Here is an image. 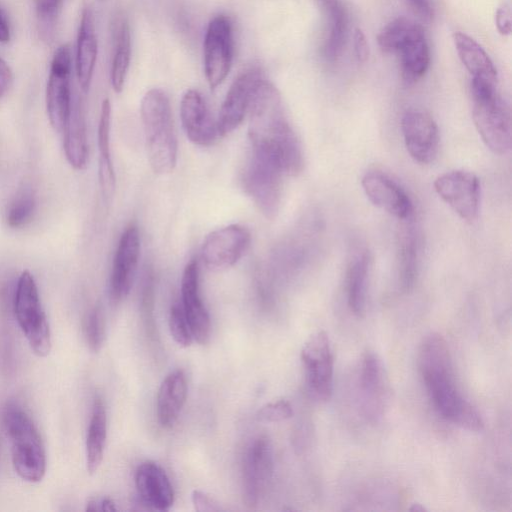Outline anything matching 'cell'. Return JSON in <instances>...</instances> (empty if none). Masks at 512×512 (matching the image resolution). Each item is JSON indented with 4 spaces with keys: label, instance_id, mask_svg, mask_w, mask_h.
Segmentation results:
<instances>
[{
    "label": "cell",
    "instance_id": "9a60e30c",
    "mask_svg": "<svg viewBox=\"0 0 512 512\" xmlns=\"http://www.w3.org/2000/svg\"><path fill=\"white\" fill-rule=\"evenodd\" d=\"M401 129L411 157L421 164L433 162L439 146V131L434 119L423 110L410 109L402 117Z\"/></svg>",
    "mask_w": 512,
    "mask_h": 512
},
{
    "label": "cell",
    "instance_id": "44dd1931",
    "mask_svg": "<svg viewBox=\"0 0 512 512\" xmlns=\"http://www.w3.org/2000/svg\"><path fill=\"white\" fill-rule=\"evenodd\" d=\"M141 503L147 508L167 511L174 503V490L165 470L153 461L141 463L135 474Z\"/></svg>",
    "mask_w": 512,
    "mask_h": 512
},
{
    "label": "cell",
    "instance_id": "d6a6232c",
    "mask_svg": "<svg viewBox=\"0 0 512 512\" xmlns=\"http://www.w3.org/2000/svg\"><path fill=\"white\" fill-rule=\"evenodd\" d=\"M423 33V28L413 20L398 17L383 27L377 39L384 52L398 53L406 43Z\"/></svg>",
    "mask_w": 512,
    "mask_h": 512
},
{
    "label": "cell",
    "instance_id": "484cf974",
    "mask_svg": "<svg viewBox=\"0 0 512 512\" xmlns=\"http://www.w3.org/2000/svg\"><path fill=\"white\" fill-rule=\"evenodd\" d=\"M107 436V416L103 400L96 397L92 406L91 418L86 437V465L90 474L100 467Z\"/></svg>",
    "mask_w": 512,
    "mask_h": 512
},
{
    "label": "cell",
    "instance_id": "ab89813d",
    "mask_svg": "<svg viewBox=\"0 0 512 512\" xmlns=\"http://www.w3.org/2000/svg\"><path fill=\"white\" fill-rule=\"evenodd\" d=\"M353 46L358 62H365L369 56V46L365 34L359 28L354 31Z\"/></svg>",
    "mask_w": 512,
    "mask_h": 512
},
{
    "label": "cell",
    "instance_id": "ac0fdd59",
    "mask_svg": "<svg viewBox=\"0 0 512 512\" xmlns=\"http://www.w3.org/2000/svg\"><path fill=\"white\" fill-rule=\"evenodd\" d=\"M362 187L368 199L377 207L399 220L411 218L413 205L406 191L390 176L381 171H369L362 178Z\"/></svg>",
    "mask_w": 512,
    "mask_h": 512
},
{
    "label": "cell",
    "instance_id": "30bf717a",
    "mask_svg": "<svg viewBox=\"0 0 512 512\" xmlns=\"http://www.w3.org/2000/svg\"><path fill=\"white\" fill-rule=\"evenodd\" d=\"M301 360L309 393L317 401H328L333 392L334 360L326 332L309 337L301 350Z\"/></svg>",
    "mask_w": 512,
    "mask_h": 512
},
{
    "label": "cell",
    "instance_id": "1f68e13d",
    "mask_svg": "<svg viewBox=\"0 0 512 512\" xmlns=\"http://www.w3.org/2000/svg\"><path fill=\"white\" fill-rule=\"evenodd\" d=\"M398 54L402 78L407 84H413L424 76L430 64V50L424 33L406 43Z\"/></svg>",
    "mask_w": 512,
    "mask_h": 512
},
{
    "label": "cell",
    "instance_id": "8d00e7d4",
    "mask_svg": "<svg viewBox=\"0 0 512 512\" xmlns=\"http://www.w3.org/2000/svg\"><path fill=\"white\" fill-rule=\"evenodd\" d=\"M169 329L172 338L180 347L191 345L193 337L180 303H173L170 308Z\"/></svg>",
    "mask_w": 512,
    "mask_h": 512
},
{
    "label": "cell",
    "instance_id": "f6af8a7d",
    "mask_svg": "<svg viewBox=\"0 0 512 512\" xmlns=\"http://www.w3.org/2000/svg\"><path fill=\"white\" fill-rule=\"evenodd\" d=\"M10 38L11 32L9 21L3 9L0 8V43L9 42Z\"/></svg>",
    "mask_w": 512,
    "mask_h": 512
},
{
    "label": "cell",
    "instance_id": "e0dca14e",
    "mask_svg": "<svg viewBox=\"0 0 512 512\" xmlns=\"http://www.w3.org/2000/svg\"><path fill=\"white\" fill-rule=\"evenodd\" d=\"M140 256L138 227L130 224L122 233L112 265L110 297L114 303L122 301L130 292Z\"/></svg>",
    "mask_w": 512,
    "mask_h": 512
},
{
    "label": "cell",
    "instance_id": "7402d4cb",
    "mask_svg": "<svg viewBox=\"0 0 512 512\" xmlns=\"http://www.w3.org/2000/svg\"><path fill=\"white\" fill-rule=\"evenodd\" d=\"M98 54L95 18L89 6L84 7L76 43L75 69L82 91L87 92L93 77Z\"/></svg>",
    "mask_w": 512,
    "mask_h": 512
},
{
    "label": "cell",
    "instance_id": "4dcf8cb0",
    "mask_svg": "<svg viewBox=\"0 0 512 512\" xmlns=\"http://www.w3.org/2000/svg\"><path fill=\"white\" fill-rule=\"evenodd\" d=\"M397 246L399 283L404 291H409L414 286L418 266L417 236L411 224L401 228Z\"/></svg>",
    "mask_w": 512,
    "mask_h": 512
},
{
    "label": "cell",
    "instance_id": "8992f818",
    "mask_svg": "<svg viewBox=\"0 0 512 512\" xmlns=\"http://www.w3.org/2000/svg\"><path fill=\"white\" fill-rule=\"evenodd\" d=\"M14 314L34 354L45 357L51 350L49 324L42 308L36 282L29 271L18 278Z\"/></svg>",
    "mask_w": 512,
    "mask_h": 512
},
{
    "label": "cell",
    "instance_id": "3957f363",
    "mask_svg": "<svg viewBox=\"0 0 512 512\" xmlns=\"http://www.w3.org/2000/svg\"><path fill=\"white\" fill-rule=\"evenodd\" d=\"M140 113L149 164L154 173L168 174L176 166L178 145L166 92L160 88L148 90L141 100Z\"/></svg>",
    "mask_w": 512,
    "mask_h": 512
},
{
    "label": "cell",
    "instance_id": "52a82bcc",
    "mask_svg": "<svg viewBox=\"0 0 512 512\" xmlns=\"http://www.w3.org/2000/svg\"><path fill=\"white\" fill-rule=\"evenodd\" d=\"M284 175L276 159L252 150L243 172V186L267 219H274L279 211Z\"/></svg>",
    "mask_w": 512,
    "mask_h": 512
},
{
    "label": "cell",
    "instance_id": "bcb514c9",
    "mask_svg": "<svg viewBox=\"0 0 512 512\" xmlns=\"http://www.w3.org/2000/svg\"><path fill=\"white\" fill-rule=\"evenodd\" d=\"M410 510H411V511H421V512H423V511H425L426 509H425V507H424V506H422L421 504H419V503H415V504H413V506L410 508Z\"/></svg>",
    "mask_w": 512,
    "mask_h": 512
},
{
    "label": "cell",
    "instance_id": "f35d334b",
    "mask_svg": "<svg viewBox=\"0 0 512 512\" xmlns=\"http://www.w3.org/2000/svg\"><path fill=\"white\" fill-rule=\"evenodd\" d=\"M191 499L195 510L198 512H212L221 510L218 502L210 495L202 491L194 490L192 492Z\"/></svg>",
    "mask_w": 512,
    "mask_h": 512
},
{
    "label": "cell",
    "instance_id": "6da1fadb",
    "mask_svg": "<svg viewBox=\"0 0 512 512\" xmlns=\"http://www.w3.org/2000/svg\"><path fill=\"white\" fill-rule=\"evenodd\" d=\"M248 136L252 150L276 159L285 175H298L304 165L299 139L289 124L276 87L264 78L248 108Z\"/></svg>",
    "mask_w": 512,
    "mask_h": 512
},
{
    "label": "cell",
    "instance_id": "603a6c76",
    "mask_svg": "<svg viewBox=\"0 0 512 512\" xmlns=\"http://www.w3.org/2000/svg\"><path fill=\"white\" fill-rule=\"evenodd\" d=\"M188 385L185 373L178 369L162 381L156 401L159 424L166 429L176 423L187 397Z\"/></svg>",
    "mask_w": 512,
    "mask_h": 512
},
{
    "label": "cell",
    "instance_id": "7bdbcfd3",
    "mask_svg": "<svg viewBox=\"0 0 512 512\" xmlns=\"http://www.w3.org/2000/svg\"><path fill=\"white\" fill-rule=\"evenodd\" d=\"M87 511H116L114 501L108 497L94 498L87 503Z\"/></svg>",
    "mask_w": 512,
    "mask_h": 512
},
{
    "label": "cell",
    "instance_id": "f1b7e54d",
    "mask_svg": "<svg viewBox=\"0 0 512 512\" xmlns=\"http://www.w3.org/2000/svg\"><path fill=\"white\" fill-rule=\"evenodd\" d=\"M327 18L329 28L324 42V57L332 62L340 56L347 37L348 16L341 0H319Z\"/></svg>",
    "mask_w": 512,
    "mask_h": 512
},
{
    "label": "cell",
    "instance_id": "5bb4252c",
    "mask_svg": "<svg viewBox=\"0 0 512 512\" xmlns=\"http://www.w3.org/2000/svg\"><path fill=\"white\" fill-rule=\"evenodd\" d=\"M251 241L249 231L231 224L212 231L201 248L203 264L210 270H223L233 266L245 254Z\"/></svg>",
    "mask_w": 512,
    "mask_h": 512
},
{
    "label": "cell",
    "instance_id": "d590c367",
    "mask_svg": "<svg viewBox=\"0 0 512 512\" xmlns=\"http://www.w3.org/2000/svg\"><path fill=\"white\" fill-rule=\"evenodd\" d=\"M84 335L89 348L98 352L103 345L105 335L103 313L99 306L88 313L84 322Z\"/></svg>",
    "mask_w": 512,
    "mask_h": 512
},
{
    "label": "cell",
    "instance_id": "ba28073f",
    "mask_svg": "<svg viewBox=\"0 0 512 512\" xmlns=\"http://www.w3.org/2000/svg\"><path fill=\"white\" fill-rule=\"evenodd\" d=\"M390 400V383L382 360L374 352L363 356L358 380L357 402L362 416L371 423L378 422Z\"/></svg>",
    "mask_w": 512,
    "mask_h": 512
},
{
    "label": "cell",
    "instance_id": "277c9868",
    "mask_svg": "<svg viewBox=\"0 0 512 512\" xmlns=\"http://www.w3.org/2000/svg\"><path fill=\"white\" fill-rule=\"evenodd\" d=\"M496 82L472 77V117L485 145L495 154H506L511 148V114L498 94Z\"/></svg>",
    "mask_w": 512,
    "mask_h": 512
},
{
    "label": "cell",
    "instance_id": "4fadbf2b",
    "mask_svg": "<svg viewBox=\"0 0 512 512\" xmlns=\"http://www.w3.org/2000/svg\"><path fill=\"white\" fill-rule=\"evenodd\" d=\"M434 188L463 220L477 219L480 207V183L476 175L464 170H454L439 176Z\"/></svg>",
    "mask_w": 512,
    "mask_h": 512
},
{
    "label": "cell",
    "instance_id": "d6986e66",
    "mask_svg": "<svg viewBox=\"0 0 512 512\" xmlns=\"http://www.w3.org/2000/svg\"><path fill=\"white\" fill-rule=\"evenodd\" d=\"M181 306L193 337L199 344H206L210 338L211 322L209 313L200 297L199 269L197 262H189L181 280Z\"/></svg>",
    "mask_w": 512,
    "mask_h": 512
},
{
    "label": "cell",
    "instance_id": "2e32d148",
    "mask_svg": "<svg viewBox=\"0 0 512 512\" xmlns=\"http://www.w3.org/2000/svg\"><path fill=\"white\" fill-rule=\"evenodd\" d=\"M263 79L257 69L242 72L231 84L221 105L216 120L219 136H225L234 131L243 121L253 93Z\"/></svg>",
    "mask_w": 512,
    "mask_h": 512
},
{
    "label": "cell",
    "instance_id": "7a4b0ae2",
    "mask_svg": "<svg viewBox=\"0 0 512 512\" xmlns=\"http://www.w3.org/2000/svg\"><path fill=\"white\" fill-rule=\"evenodd\" d=\"M418 365L435 411L446 421L463 429L482 431L484 422L481 415L457 388L449 348L440 334L430 333L423 339Z\"/></svg>",
    "mask_w": 512,
    "mask_h": 512
},
{
    "label": "cell",
    "instance_id": "f546056e",
    "mask_svg": "<svg viewBox=\"0 0 512 512\" xmlns=\"http://www.w3.org/2000/svg\"><path fill=\"white\" fill-rule=\"evenodd\" d=\"M114 54L110 80L115 92L122 91L131 59V35L128 21L120 17L113 24Z\"/></svg>",
    "mask_w": 512,
    "mask_h": 512
},
{
    "label": "cell",
    "instance_id": "ffe728a7",
    "mask_svg": "<svg viewBox=\"0 0 512 512\" xmlns=\"http://www.w3.org/2000/svg\"><path fill=\"white\" fill-rule=\"evenodd\" d=\"M180 118L187 138L196 145L209 146L219 136L216 121L205 99L195 89H189L183 94Z\"/></svg>",
    "mask_w": 512,
    "mask_h": 512
},
{
    "label": "cell",
    "instance_id": "ee69618b",
    "mask_svg": "<svg viewBox=\"0 0 512 512\" xmlns=\"http://www.w3.org/2000/svg\"><path fill=\"white\" fill-rule=\"evenodd\" d=\"M412 8L424 19L431 20L434 15L430 0H408Z\"/></svg>",
    "mask_w": 512,
    "mask_h": 512
},
{
    "label": "cell",
    "instance_id": "60d3db41",
    "mask_svg": "<svg viewBox=\"0 0 512 512\" xmlns=\"http://www.w3.org/2000/svg\"><path fill=\"white\" fill-rule=\"evenodd\" d=\"M497 30L502 35H509L511 32V12L507 4L498 7L495 16Z\"/></svg>",
    "mask_w": 512,
    "mask_h": 512
},
{
    "label": "cell",
    "instance_id": "7c38bea8",
    "mask_svg": "<svg viewBox=\"0 0 512 512\" xmlns=\"http://www.w3.org/2000/svg\"><path fill=\"white\" fill-rule=\"evenodd\" d=\"M273 447L266 435L256 437L248 446L243 459L242 493L247 506H256L263 496L273 473Z\"/></svg>",
    "mask_w": 512,
    "mask_h": 512
},
{
    "label": "cell",
    "instance_id": "74e56055",
    "mask_svg": "<svg viewBox=\"0 0 512 512\" xmlns=\"http://www.w3.org/2000/svg\"><path fill=\"white\" fill-rule=\"evenodd\" d=\"M292 415L291 404L281 399L261 407L257 413V419L261 422H280L289 419Z\"/></svg>",
    "mask_w": 512,
    "mask_h": 512
},
{
    "label": "cell",
    "instance_id": "9c48e42d",
    "mask_svg": "<svg viewBox=\"0 0 512 512\" xmlns=\"http://www.w3.org/2000/svg\"><path fill=\"white\" fill-rule=\"evenodd\" d=\"M71 72V49L68 44H63L52 57L46 87L47 114L57 132H63L72 108Z\"/></svg>",
    "mask_w": 512,
    "mask_h": 512
},
{
    "label": "cell",
    "instance_id": "5b68a950",
    "mask_svg": "<svg viewBox=\"0 0 512 512\" xmlns=\"http://www.w3.org/2000/svg\"><path fill=\"white\" fill-rule=\"evenodd\" d=\"M3 423L11 444L15 472L27 482H39L46 471V454L31 418L19 406L10 405L4 413Z\"/></svg>",
    "mask_w": 512,
    "mask_h": 512
},
{
    "label": "cell",
    "instance_id": "e575fe53",
    "mask_svg": "<svg viewBox=\"0 0 512 512\" xmlns=\"http://www.w3.org/2000/svg\"><path fill=\"white\" fill-rule=\"evenodd\" d=\"M36 209V199L32 192L22 191L9 205L6 222L12 228H18L31 221Z\"/></svg>",
    "mask_w": 512,
    "mask_h": 512
},
{
    "label": "cell",
    "instance_id": "cb8c5ba5",
    "mask_svg": "<svg viewBox=\"0 0 512 512\" xmlns=\"http://www.w3.org/2000/svg\"><path fill=\"white\" fill-rule=\"evenodd\" d=\"M64 152L70 165L83 169L88 159L85 118L81 103H72L71 112L64 128Z\"/></svg>",
    "mask_w": 512,
    "mask_h": 512
},
{
    "label": "cell",
    "instance_id": "836d02e7",
    "mask_svg": "<svg viewBox=\"0 0 512 512\" xmlns=\"http://www.w3.org/2000/svg\"><path fill=\"white\" fill-rule=\"evenodd\" d=\"M63 0H34L38 31L45 42L52 41Z\"/></svg>",
    "mask_w": 512,
    "mask_h": 512
},
{
    "label": "cell",
    "instance_id": "8fae6325",
    "mask_svg": "<svg viewBox=\"0 0 512 512\" xmlns=\"http://www.w3.org/2000/svg\"><path fill=\"white\" fill-rule=\"evenodd\" d=\"M204 72L214 90L226 79L233 59V29L230 19L217 15L210 20L203 43Z\"/></svg>",
    "mask_w": 512,
    "mask_h": 512
},
{
    "label": "cell",
    "instance_id": "d4e9b609",
    "mask_svg": "<svg viewBox=\"0 0 512 512\" xmlns=\"http://www.w3.org/2000/svg\"><path fill=\"white\" fill-rule=\"evenodd\" d=\"M370 256L361 251L351 260L346 276L347 302L350 310L361 317L366 310Z\"/></svg>",
    "mask_w": 512,
    "mask_h": 512
},
{
    "label": "cell",
    "instance_id": "83f0119b",
    "mask_svg": "<svg viewBox=\"0 0 512 512\" xmlns=\"http://www.w3.org/2000/svg\"><path fill=\"white\" fill-rule=\"evenodd\" d=\"M453 38L458 56L472 77L497 81L493 62L473 38L462 32H455Z\"/></svg>",
    "mask_w": 512,
    "mask_h": 512
},
{
    "label": "cell",
    "instance_id": "4316f807",
    "mask_svg": "<svg viewBox=\"0 0 512 512\" xmlns=\"http://www.w3.org/2000/svg\"><path fill=\"white\" fill-rule=\"evenodd\" d=\"M111 103L104 99L98 124L99 183L105 198L115 189V173L110 152Z\"/></svg>",
    "mask_w": 512,
    "mask_h": 512
},
{
    "label": "cell",
    "instance_id": "b9f144b4",
    "mask_svg": "<svg viewBox=\"0 0 512 512\" xmlns=\"http://www.w3.org/2000/svg\"><path fill=\"white\" fill-rule=\"evenodd\" d=\"M13 80V73L7 62L0 58V98L8 91Z\"/></svg>",
    "mask_w": 512,
    "mask_h": 512
}]
</instances>
